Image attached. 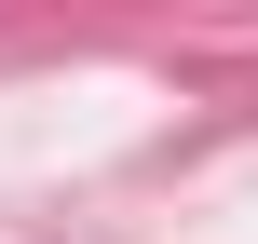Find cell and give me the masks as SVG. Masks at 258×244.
<instances>
[]
</instances>
